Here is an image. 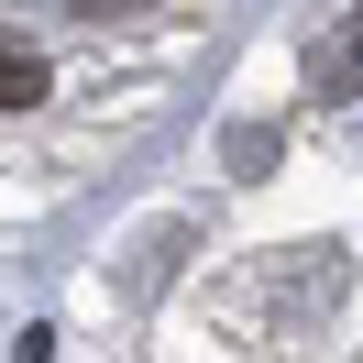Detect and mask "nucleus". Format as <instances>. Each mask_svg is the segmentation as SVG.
Returning <instances> with one entry per match:
<instances>
[{"mask_svg":"<svg viewBox=\"0 0 363 363\" xmlns=\"http://www.w3.org/2000/svg\"><path fill=\"white\" fill-rule=\"evenodd\" d=\"M275 155H286L275 121H231V133H220V165H231V177H275Z\"/></svg>","mask_w":363,"mask_h":363,"instance_id":"1","label":"nucleus"},{"mask_svg":"<svg viewBox=\"0 0 363 363\" xmlns=\"http://www.w3.org/2000/svg\"><path fill=\"white\" fill-rule=\"evenodd\" d=\"M33 99H45V55H11V45H0V111H33Z\"/></svg>","mask_w":363,"mask_h":363,"instance_id":"2","label":"nucleus"},{"mask_svg":"<svg viewBox=\"0 0 363 363\" xmlns=\"http://www.w3.org/2000/svg\"><path fill=\"white\" fill-rule=\"evenodd\" d=\"M11 363H55V330H45V319H33V330L11 341Z\"/></svg>","mask_w":363,"mask_h":363,"instance_id":"3","label":"nucleus"}]
</instances>
